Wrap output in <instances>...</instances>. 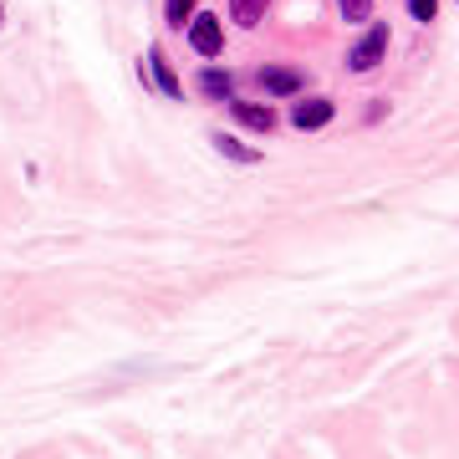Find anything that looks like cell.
<instances>
[{
    "label": "cell",
    "instance_id": "2",
    "mask_svg": "<svg viewBox=\"0 0 459 459\" xmlns=\"http://www.w3.org/2000/svg\"><path fill=\"white\" fill-rule=\"evenodd\" d=\"M189 47H195L199 56H220V51H225V26H220L214 11H199V16L189 21Z\"/></svg>",
    "mask_w": 459,
    "mask_h": 459
},
{
    "label": "cell",
    "instance_id": "12",
    "mask_svg": "<svg viewBox=\"0 0 459 459\" xmlns=\"http://www.w3.org/2000/svg\"><path fill=\"white\" fill-rule=\"evenodd\" d=\"M434 11H439V0H409V16L413 21H434Z\"/></svg>",
    "mask_w": 459,
    "mask_h": 459
},
{
    "label": "cell",
    "instance_id": "11",
    "mask_svg": "<svg viewBox=\"0 0 459 459\" xmlns=\"http://www.w3.org/2000/svg\"><path fill=\"white\" fill-rule=\"evenodd\" d=\"M337 5H342L347 21H368L373 16V0H337Z\"/></svg>",
    "mask_w": 459,
    "mask_h": 459
},
{
    "label": "cell",
    "instance_id": "9",
    "mask_svg": "<svg viewBox=\"0 0 459 459\" xmlns=\"http://www.w3.org/2000/svg\"><path fill=\"white\" fill-rule=\"evenodd\" d=\"M195 82L204 87V98H214V102H230V87H235V77H230V72H220V66H210V72H199Z\"/></svg>",
    "mask_w": 459,
    "mask_h": 459
},
{
    "label": "cell",
    "instance_id": "7",
    "mask_svg": "<svg viewBox=\"0 0 459 459\" xmlns=\"http://www.w3.org/2000/svg\"><path fill=\"white\" fill-rule=\"evenodd\" d=\"M210 143H214V153H225L230 164H261V153H255V148H246L235 133H214Z\"/></svg>",
    "mask_w": 459,
    "mask_h": 459
},
{
    "label": "cell",
    "instance_id": "4",
    "mask_svg": "<svg viewBox=\"0 0 459 459\" xmlns=\"http://www.w3.org/2000/svg\"><path fill=\"white\" fill-rule=\"evenodd\" d=\"M148 66H153V87H159L164 98H174V102H179V98H184V82H179V72L169 66L164 47H148Z\"/></svg>",
    "mask_w": 459,
    "mask_h": 459
},
{
    "label": "cell",
    "instance_id": "8",
    "mask_svg": "<svg viewBox=\"0 0 459 459\" xmlns=\"http://www.w3.org/2000/svg\"><path fill=\"white\" fill-rule=\"evenodd\" d=\"M265 11H271V0H230V21H235V26H246V31L261 26Z\"/></svg>",
    "mask_w": 459,
    "mask_h": 459
},
{
    "label": "cell",
    "instance_id": "1",
    "mask_svg": "<svg viewBox=\"0 0 459 459\" xmlns=\"http://www.w3.org/2000/svg\"><path fill=\"white\" fill-rule=\"evenodd\" d=\"M383 56H388V26H368L362 41L347 51V66H352V72H373Z\"/></svg>",
    "mask_w": 459,
    "mask_h": 459
},
{
    "label": "cell",
    "instance_id": "3",
    "mask_svg": "<svg viewBox=\"0 0 459 459\" xmlns=\"http://www.w3.org/2000/svg\"><path fill=\"white\" fill-rule=\"evenodd\" d=\"M332 113H337V108H332V98H307V102H296L291 123L301 133H316V128H327V123H332Z\"/></svg>",
    "mask_w": 459,
    "mask_h": 459
},
{
    "label": "cell",
    "instance_id": "10",
    "mask_svg": "<svg viewBox=\"0 0 459 459\" xmlns=\"http://www.w3.org/2000/svg\"><path fill=\"white\" fill-rule=\"evenodd\" d=\"M164 21L174 31H184V26L195 21V0H164Z\"/></svg>",
    "mask_w": 459,
    "mask_h": 459
},
{
    "label": "cell",
    "instance_id": "13",
    "mask_svg": "<svg viewBox=\"0 0 459 459\" xmlns=\"http://www.w3.org/2000/svg\"><path fill=\"white\" fill-rule=\"evenodd\" d=\"M0 26H5V5H0Z\"/></svg>",
    "mask_w": 459,
    "mask_h": 459
},
{
    "label": "cell",
    "instance_id": "5",
    "mask_svg": "<svg viewBox=\"0 0 459 459\" xmlns=\"http://www.w3.org/2000/svg\"><path fill=\"white\" fill-rule=\"evenodd\" d=\"M230 117H235L240 128H250V133H271V128H276V113H271V108H261V102L230 98Z\"/></svg>",
    "mask_w": 459,
    "mask_h": 459
},
{
    "label": "cell",
    "instance_id": "6",
    "mask_svg": "<svg viewBox=\"0 0 459 459\" xmlns=\"http://www.w3.org/2000/svg\"><path fill=\"white\" fill-rule=\"evenodd\" d=\"M255 82H261L271 98H291V92H301V82H307V77H301V72H291V66H261V77H255Z\"/></svg>",
    "mask_w": 459,
    "mask_h": 459
}]
</instances>
